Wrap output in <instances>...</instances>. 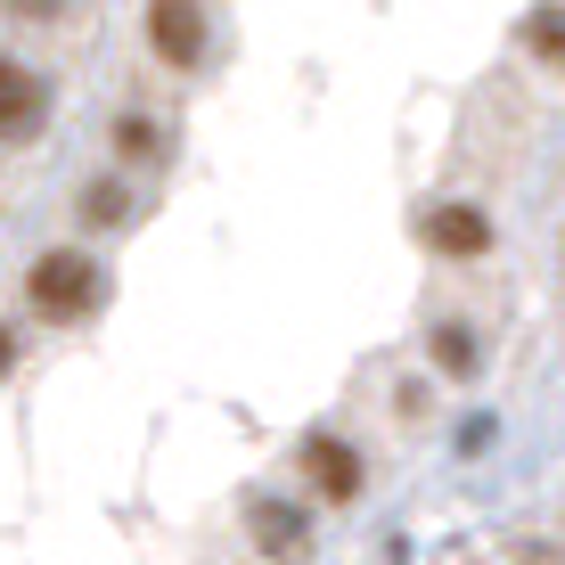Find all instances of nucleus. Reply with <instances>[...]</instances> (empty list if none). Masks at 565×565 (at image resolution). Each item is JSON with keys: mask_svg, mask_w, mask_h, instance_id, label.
<instances>
[{"mask_svg": "<svg viewBox=\"0 0 565 565\" xmlns=\"http://www.w3.org/2000/svg\"><path fill=\"white\" fill-rule=\"evenodd\" d=\"M115 148H124V156H148V148H156V131L140 124V115H131V124H115Z\"/></svg>", "mask_w": 565, "mask_h": 565, "instance_id": "9", "label": "nucleus"}, {"mask_svg": "<svg viewBox=\"0 0 565 565\" xmlns=\"http://www.w3.org/2000/svg\"><path fill=\"white\" fill-rule=\"evenodd\" d=\"M9 361H17V337H9V328H0V377H9Z\"/></svg>", "mask_w": 565, "mask_h": 565, "instance_id": "12", "label": "nucleus"}, {"mask_svg": "<svg viewBox=\"0 0 565 565\" xmlns=\"http://www.w3.org/2000/svg\"><path fill=\"white\" fill-rule=\"evenodd\" d=\"M246 524H255V550L263 557H303V509H287V500H255L246 509Z\"/></svg>", "mask_w": 565, "mask_h": 565, "instance_id": "5", "label": "nucleus"}, {"mask_svg": "<svg viewBox=\"0 0 565 565\" xmlns=\"http://www.w3.org/2000/svg\"><path fill=\"white\" fill-rule=\"evenodd\" d=\"M9 9H17V17H57L66 0H9Z\"/></svg>", "mask_w": 565, "mask_h": 565, "instance_id": "11", "label": "nucleus"}, {"mask_svg": "<svg viewBox=\"0 0 565 565\" xmlns=\"http://www.w3.org/2000/svg\"><path fill=\"white\" fill-rule=\"evenodd\" d=\"M83 213H99V222H115V213H124V189H115V181H99V189L83 198Z\"/></svg>", "mask_w": 565, "mask_h": 565, "instance_id": "10", "label": "nucleus"}, {"mask_svg": "<svg viewBox=\"0 0 565 565\" xmlns=\"http://www.w3.org/2000/svg\"><path fill=\"white\" fill-rule=\"evenodd\" d=\"M33 124H42V83L17 57H0V140H25Z\"/></svg>", "mask_w": 565, "mask_h": 565, "instance_id": "4", "label": "nucleus"}, {"mask_svg": "<svg viewBox=\"0 0 565 565\" xmlns=\"http://www.w3.org/2000/svg\"><path fill=\"white\" fill-rule=\"evenodd\" d=\"M33 311H50V320H83V311L90 303H99V263H90V255H74V246H57V255H42V263H33Z\"/></svg>", "mask_w": 565, "mask_h": 565, "instance_id": "1", "label": "nucleus"}, {"mask_svg": "<svg viewBox=\"0 0 565 565\" xmlns=\"http://www.w3.org/2000/svg\"><path fill=\"white\" fill-rule=\"evenodd\" d=\"M148 42L164 66H198L205 57V9L198 0H148Z\"/></svg>", "mask_w": 565, "mask_h": 565, "instance_id": "2", "label": "nucleus"}, {"mask_svg": "<svg viewBox=\"0 0 565 565\" xmlns=\"http://www.w3.org/2000/svg\"><path fill=\"white\" fill-rule=\"evenodd\" d=\"M435 361L451 369V377H467V369H476V337H467V328H443V337H435Z\"/></svg>", "mask_w": 565, "mask_h": 565, "instance_id": "8", "label": "nucleus"}, {"mask_svg": "<svg viewBox=\"0 0 565 565\" xmlns=\"http://www.w3.org/2000/svg\"><path fill=\"white\" fill-rule=\"evenodd\" d=\"M303 476L320 483L328 500H353L361 492V459H353V443H337V435H311L303 443Z\"/></svg>", "mask_w": 565, "mask_h": 565, "instance_id": "3", "label": "nucleus"}, {"mask_svg": "<svg viewBox=\"0 0 565 565\" xmlns=\"http://www.w3.org/2000/svg\"><path fill=\"white\" fill-rule=\"evenodd\" d=\"M524 42H533L541 57H550V66H565V9H541L533 25H524Z\"/></svg>", "mask_w": 565, "mask_h": 565, "instance_id": "7", "label": "nucleus"}, {"mask_svg": "<svg viewBox=\"0 0 565 565\" xmlns=\"http://www.w3.org/2000/svg\"><path fill=\"white\" fill-rule=\"evenodd\" d=\"M426 238H435V255H483V246H492V222H483L476 205H443L435 222H426Z\"/></svg>", "mask_w": 565, "mask_h": 565, "instance_id": "6", "label": "nucleus"}]
</instances>
